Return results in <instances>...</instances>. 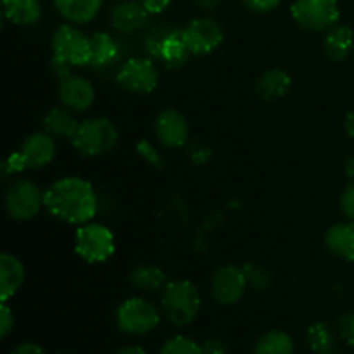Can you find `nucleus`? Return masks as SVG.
<instances>
[{
    "label": "nucleus",
    "instance_id": "obj_1",
    "mask_svg": "<svg viewBox=\"0 0 354 354\" xmlns=\"http://www.w3.org/2000/svg\"><path fill=\"white\" fill-rule=\"evenodd\" d=\"M97 194L80 176H64L45 190V209L69 225H85L97 214Z\"/></svg>",
    "mask_w": 354,
    "mask_h": 354
},
{
    "label": "nucleus",
    "instance_id": "obj_2",
    "mask_svg": "<svg viewBox=\"0 0 354 354\" xmlns=\"http://www.w3.org/2000/svg\"><path fill=\"white\" fill-rule=\"evenodd\" d=\"M161 308L169 322L176 327H187L201 311V294L189 280L168 282L161 294Z\"/></svg>",
    "mask_w": 354,
    "mask_h": 354
},
{
    "label": "nucleus",
    "instance_id": "obj_3",
    "mask_svg": "<svg viewBox=\"0 0 354 354\" xmlns=\"http://www.w3.org/2000/svg\"><path fill=\"white\" fill-rule=\"evenodd\" d=\"M118 128L107 118H88L82 121L71 138L76 152L85 158H97L113 151L118 144Z\"/></svg>",
    "mask_w": 354,
    "mask_h": 354
},
{
    "label": "nucleus",
    "instance_id": "obj_4",
    "mask_svg": "<svg viewBox=\"0 0 354 354\" xmlns=\"http://www.w3.org/2000/svg\"><path fill=\"white\" fill-rule=\"evenodd\" d=\"M145 50L169 69L185 66L192 55L183 41L182 30L169 26H158L149 31L145 37Z\"/></svg>",
    "mask_w": 354,
    "mask_h": 354
},
{
    "label": "nucleus",
    "instance_id": "obj_5",
    "mask_svg": "<svg viewBox=\"0 0 354 354\" xmlns=\"http://www.w3.org/2000/svg\"><path fill=\"white\" fill-rule=\"evenodd\" d=\"M114 248H116L114 235L106 225L88 221L85 225H80L76 230L75 251L86 263H92V265L106 263L114 254Z\"/></svg>",
    "mask_w": 354,
    "mask_h": 354
},
{
    "label": "nucleus",
    "instance_id": "obj_6",
    "mask_svg": "<svg viewBox=\"0 0 354 354\" xmlns=\"http://www.w3.org/2000/svg\"><path fill=\"white\" fill-rule=\"evenodd\" d=\"M161 322L158 308L142 297L123 301L116 311L118 328L130 335H145L156 330Z\"/></svg>",
    "mask_w": 354,
    "mask_h": 354
},
{
    "label": "nucleus",
    "instance_id": "obj_7",
    "mask_svg": "<svg viewBox=\"0 0 354 354\" xmlns=\"http://www.w3.org/2000/svg\"><path fill=\"white\" fill-rule=\"evenodd\" d=\"M52 52L55 61H61L68 66H88L92 45L90 37H86L82 30L62 24L52 35Z\"/></svg>",
    "mask_w": 354,
    "mask_h": 354
},
{
    "label": "nucleus",
    "instance_id": "obj_8",
    "mask_svg": "<svg viewBox=\"0 0 354 354\" xmlns=\"http://www.w3.org/2000/svg\"><path fill=\"white\" fill-rule=\"evenodd\" d=\"M290 14L301 28L310 31H328L341 19L337 0H294Z\"/></svg>",
    "mask_w": 354,
    "mask_h": 354
},
{
    "label": "nucleus",
    "instance_id": "obj_9",
    "mask_svg": "<svg viewBox=\"0 0 354 354\" xmlns=\"http://www.w3.org/2000/svg\"><path fill=\"white\" fill-rule=\"evenodd\" d=\"M41 206H45V192L41 194L40 187L31 180H16L6 190V211L12 220H33Z\"/></svg>",
    "mask_w": 354,
    "mask_h": 354
},
{
    "label": "nucleus",
    "instance_id": "obj_10",
    "mask_svg": "<svg viewBox=\"0 0 354 354\" xmlns=\"http://www.w3.org/2000/svg\"><path fill=\"white\" fill-rule=\"evenodd\" d=\"M116 80L128 92L144 95L154 92L159 83V73L152 59L131 57L123 62Z\"/></svg>",
    "mask_w": 354,
    "mask_h": 354
},
{
    "label": "nucleus",
    "instance_id": "obj_11",
    "mask_svg": "<svg viewBox=\"0 0 354 354\" xmlns=\"http://www.w3.org/2000/svg\"><path fill=\"white\" fill-rule=\"evenodd\" d=\"M182 37L192 55H207L223 41V28L213 17H197L182 30Z\"/></svg>",
    "mask_w": 354,
    "mask_h": 354
},
{
    "label": "nucleus",
    "instance_id": "obj_12",
    "mask_svg": "<svg viewBox=\"0 0 354 354\" xmlns=\"http://www.w3.org/2000/svg\"><path fill=\"white\" fill-rule=\"evenodd\" d=\"M248 289V282L242 268L234 265L221 266L214 272L211 280V296L221 306L237 304Z\"/></svg>",
    "mask_w": 354,
    "mask_h": 354
},
{
    "label": "nucleus",
    "instance_id": "obj_13",
    "mask_svg": "<svg viewBox=\"0 0 354 354\" xmlns=\"http://www.w3.org/2000/svg\"><path fill=\"white\" fill-rule=\"evenodd\" d=\"M154 133L159 144L168 149H178L185 145L190 127L187 118L176 109H162L154 121Z\"/></svg>",
    "mask_w": 354,
    "mask_h": 354
},
{
    "label": "nucleus",
    "instance_id": "obj_14",
    "mask_svg": "<svg viewBox=\"0 0 354 354\" xmlns=\"http://www.w3.org/2000/svg\"><path fill=\"white\" fill-rule=\"evenodd\" d=\"M95 86L92 82L78 75H69L61 80L59 85V100L73 113H83L95 102Z\"/></svg>",
    "mask_w": 354,
    "mask_h": 354
},
{
    "label": "nucleus",
    "instance_id": "obj_15",
    "mask_svg": "<svg viewBox=\"0 0 354 354\" xmlns=\"http://www.w3.org/2000/svg\"><path fill=\"white\" fill-rule=\"evenodd\" d=\"M21 156L30 169H40L50 165L55 158V138L47 131H35L28 135L19 147Z\"/></svg>",
    "mask_w": 354,
    "mask_h": 354
},
{
    "label": "nucleus",
    "instance_id": "obj_16",
    "mask_svg": "<svg viewBox=\"0 0 354 354\" xmlns=\"http://www.w3.org/2000/svg\"><path fill=\"white\" fill-rule=\"evenodd\" d=\"M149 10L138 0H123L111 9V24L123 35L142 30L149 21Z\"/></svg>",
    "mask_w": 354,
    "mask_h": 354
},
{
    "label": "nucleus",
    "instance_id": "obj_17",
    "mask_svg": "<svg viewBox=\"0 0 354 354\" xmlns=\"http://www.w3.org/2000/svg\"><path fill=\"white\" fill-rule=\"evenodd\" d=\"M24 266L19 259L9 252L0 254V301L7 303L17 294L24 282Z\"/></svg>",
    "mask_w": 354,
    "mask_h": 354
},
{
    "label": "nucleus",
    "instance_id": "obj_18",
    "mask_svg": "<svg viewBox=\"0 0 354 354\" xmlns=\"http://www.w3.org/2000/svg\"><path fill=\"white\" fill-rule=\"evenodd\" d=\"M292 86V78L282 68H270L256 82V93L263 100H279Z\"/></svg>",
    "mask_w": 354,
    "mask_h": 354
},
{
    "label": "nucleus",
    "instance_id": "obj_19",
    "mask_svg": "<svg viewBox=\"0 0 354 354\" xmlns=\"http://www.w3.org/2000/svg\"><path fill=\"white\" fill-rule=\"evenodd\" d=\"M328 251L344 261H354V221L337 223L325 234Z\"/></svg>",
    "mask_w": 354,
    "mask_h": 354
},
{
    "label": "nucleus",
    "instance_id": "obj_20",
    "mask_svg": "<svg viewBox=\"0 0 354 354\" xmlns=\"http://www.w3.org/2000/svg\"><path fill=\"white\" fill-rule=\"evenodd\" d=\"M92 45V54H90V64L92 68H109L120 59L121 47L109 33L106 31H97L90 37Z\"/></svg>",
    "mask_w": 354,
    "mask_h": 354
},
{
    "label": "nucleus",
    "instance_id": "obj_21",
    "mask_svg": "<svg viewBox=\"0 0 354 354\" xmlns=\"http://www.w3.org/2000/svg\"><path fill=\"white\" fill-rule=\"evenodd\" d=\"M102 3L104 0H54L57 12L73 24L90 23L102 9Z\"/></svg>",
    "mask_w": 354,
    "mask_h": 354
},
{
    "label": "nucleus",
    "instance_id": "obj_22",
    "mask_svg": "<svg viewBox=\"0 0 354 354\" xmlns=\"http://www.w3.org/2000/svg\"><path fill=\"white\" fill-rule=\"evenodd\" d=\"M3 17L19 26H33L41 17L40 0H2Z\"/></svg>",
    "mask_w": 354,
    "mask_h": 354
},
{
    "label": "nucleus",
    "instance_id": "obj_23",
    "mask_svg": "<svg viewBox=\"0 0 354 354\" xmlns=\"http://www.w3.org/2000/svg\"><path fill=\"white\" fill-rule=\"evenodd\" d=\"M325 52L334 61H344L354 48V31L348 24H335L327 31L324 41Z\"/></svg>",
    "mask_w": 354,
    "mask_h": 354
},
{
    "label": "nucleus",
    "instance_id": "obj_24",
    "mask_svg": "<svg viewBox=\"0 0 354 354\" xmlns=\"http://www.w3.org/2000/svg\"><path fill=\"white\" fill-rule=\"evenodd\" d=\"M80 121L73 116L68 107H52L44 116V130L54 138H69L71 140L78 128Z\"/></svg>",
    "mask_w": 354,
    "mask_h": 354
},
{
    "label": "nucleus",
    "instance_id": "obj_25",
    "mask_svg": "<svg viewBox=\"0 0 354 354\" xmlns=\"http://www.w3.org/2000/svg\"><path fill=\"white\" fill-rule=\"evenodd\" d=\"M130 283L133 289L144 290V292H152V290L165 289L168 283L165 270L156 265H138L131 270Z\"/></svg>",
    "mask_w": 354,
    "mask_h": 354
},
{
    "label": "nucleus",
    "instance_id": "obj_26",
    "mask_svg": "<svg viewBox=\"0 0 354 354\" xmlns=\"http://www.w3.org/2000/svg\"><path fill=\"white\" fill-rule=\"evenodd\" d=\"M254 354H294V341L287 332L270 330L258 339Z\"/></svg>",
    "mask_w": 354,
    "mask_h": 354
},
{
    "label": "nucleus",
    "instance_id": "obj_27",
    "mask_svg": "<svg viewBox=\"0 0 354 354\" xmlns=\"http://www.w3.org/2000/svg\"><path fill=\"white\" fill-rule=\"evenodd\" d=\"M306 341L315 354H330L335 344V334L327 324L317 322L308 328Z\"/></svg>",
    "mask_w": 354,
    "mask_h": 354
},
{
    "label": "nucleus",
    "instance_id": "obj_28",
    "mask_svg": "<svg viewBox=\"0 0 354 354\" xmlns=\"http://www.w3.org/2000/svg\"><path fill=\"white\" fill-rule=\"evenodd\" d=\"M242 272H244L245 282L248 287L252 290H266L272 283V277H270L268 270L263 268L261 265H256V263H245L242 266Z\"/></svg>",
    "mask_w": 354,
    "mask_h": 354
},
{
    "label": "nucleus",
    "instance_id": "obj_29",
    "mask_svg": "<svg viewBox=\"0 0 354 354\" xmlns=\"http://www.w3.org/2000/svg\"><path fill=\"white\" fill-rule=\"evenodd\" d=\"M159 354H203V348L185 335H175L162 344Z\"/></svg>",
    "mask_w": 354,
    "mask_h": 354
},
{
    "label": "nucleus",
    "instance_id": "obj_30",
    "mask_svg": "<svg viewBox=\"0 0 354 354\" xmlns=\"http://www.w3.org/2000/svg\"><path fill=\"white\" fill-rule=\"evenodd\" d=\"M137 152H138V156H140V158L147 162V165L152 166V168H158V169L165 168V165H162L161 152H159L158 149H156L149 140L137 142Z\"/></svg>",
    "mask_w": 354,
    "mask_h": 354
},
{
    "label": "nucleus",
    "instance_id": "obj_31",
    "mask_svg": "<svg viewBox=\"0 0 354 354\" xmlns=\"http://www.w3.org/2000/svg\"><path fill=\"white\" fill-rule=\"evenodd\" d=\"M339 204H341L342 214H344L349 221H354V182L346 185V189L342 190Z\"/></svg>",
    "mask_w": 354,
    "mask_h": 354
},
{
    "label": "nucleus",
    "instance_id": "obj_32",
    "mask_svg": "<svg viewBox=\"0 0 354 354\" xmlns=\"http://www.w3.org/2000/svg\"><path fill=\"white\" fill-rule=\"evenodd\" d=\"M2 169L6 175H14V173H21V171H24V169H28V166H26V162H24L21 152L17 151V152H14V154H10L9 158L2 162Z\"/></svg>",
    "mask_w": 354,
    "mask_h": 354
},
{
    "label": "nucleus",
    "instance_id": "obj_33",
    "mask_svg": "<svg viewBox=\"0 0 354 354\" xmlns=\"http://www.w3.org/2000/svg\"><path fill=\"white\" fill-rule=\"evenodd\" d=\"M339 334L349 346L354 348V311L341 317V320H339Z\"/></svg>",
    "mask_w": 354,
    "mask_h": 354
},
{
    "label": "nucleus",
    "instance_id": "obj_34",
    "mask_svg": "<svg viewBox=\"0 0 354 354\" xmlns=\"http://www.w3.org/2000/svg\"><path fill=\"white\" fill-rule=\"evenodd\" d=\"M280 2L282 0H244V6L252 12L265 14L275 10L280 6Z\"/></svg>",
    "mask_w": 354,
    "mask_h": 354
},
{
    "label": "nucleus",
    "instance_id": "obj_35",
    "mask_svg": "<svg viewBox=\"0 0 354 354\" xmlns=\"http://www.w3.org/2000/svg\"><path fill=\"white\" fill-rule=\"evenodd\" d=\"M14 328V315L10 311V308L7 306V303H2L0 306V337L6 339L10 334V330Z\"/></svg>",
    "mask_w": 354,
    "mask_h": 354
},
{
    "label": "nucleus",
    "instance_id": "obj_36",
    "mask_svg": "<svg viewBox=\"0 0 354 354\" xmlns=\"http://www.w3.org/2000/svg\"><path fill=\"white\" fill-rule=\"evenodd\" d=\"M144 3L145 9L149 10V14H161L162 10H166L171 3V0H140Z\"/></svg>",
    "mask_w": 354,
    "mask_h": 354
},
{
    "label": "nucleus",
    "instance_id": "obj_37",
    "mask_svg": "<svg viewBox=\"0 0 354 354\" xmlns=\"http://www.w3.org/2000/svg\"><path fill=\"white\" fill-rule=\"evenodd\" d=\"M201 348H203V354H227V348L218 339H209L204 344H201Z\"/></svg>",
    "mask_w": 354,
    "mask_h": 354
},
{
    "label": "nucleus",
    "instance_id": "obj_38",
    "mask_svg": "<svg viewBox=\"0 0 354 354\" xmlns=\"http://www.w3.org/2000/svg\"><path fill=\"white\" fill-rule=\"evenodd\" d=\"M10 354H47L44 348H40L35 342H23V344L17 346Z\"/></svg>",
    "mask_w": 354,
    "mask_h": 354
},
{
    "label": "nucleus",
    "instance_id": "obj_39",
    "mask_svg": "<svg viewBox=\"0 0 354 354\" xmlns=\"http://www.w3.org/2000/svg\"><path fill=\"white\" fill-rule=\"evenodd\" d=\"M190 158H192V161L196 162V165H206L211 158V152L207 147H197L196 151H192Z\"/></svg>",
    "mask_w": 354,
    "mask_h": 354
},
{
    "label": "nucleus",
    "instance_id": "obj_40",
    "mask_svg": "<svg viewBox=\"0 0 354 354\" xmlns=\"http://www.w3.org/2000/svg\"><path fill=\"white\" fill-rule=\"evenodd\" d=\"M344 128H346V133L354 140V109L349 111L348 116L344 120Z\"/></svg>",
    "mask_w": 354,
    "mask_h": 354
},
{
    "label": "nucleus",
    "instance_id": "obj_41",
    "mask_svg": "<svg viewBox=\"0 0 354 354\" xmlns=\"http://www.w3.org/2000/svg\"><path fill=\"white\" fill-rule=\"evenodd\" d=\"M223 0H197L199 7H203L204 10H214Z\"/></svg>",
    "mask_w": 354,
    "mask_h": 354
},
{
    "label": "nucleus",
    "instance_id": "obj_42",
    "mask_svg": "<svg viewBox=\"0 0 354 354\" xmlns=\"http://www.w3.org/2000/svg\"><path fill=\"white\" fill-rule=\"evenodd\" d=\"M116 354H147V351L142 349L140 346H124Z\"/></svg>",
    "mask_w": 354,
    "mask_h": 354
},
{
    "label": "nucleus",
    "instance_id": "obj_43",
    "mask_svg": "<svg viewBox=\"0 0 354 354\" xmlns=\"http://www.w3.org/2000/svg\"><path fill=\"white\" fill-rule=\"evenodd\" d=\"M344 171H346V175H348L349 178H351L353 182H354V154L351 156V158L348 159V161H346Z\"/></svg>",
    "mask_w": 354,
    "mask_h": 354
}]
</instances>
